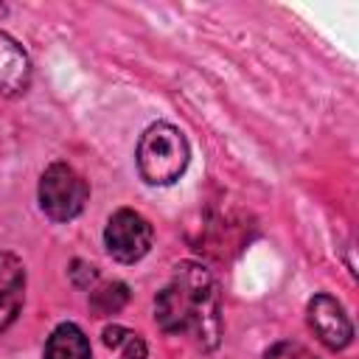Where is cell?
Masks as SVG:
<instances>
[{
  "label": "cell",
  "instance_id": "obj_4",
  "mask_svg": "<svg viewBox=\"0 0 359 359\" xmlns=\"http://www.w3.org/2000/svg\"><path fill=\"white\" fill-rule=\"evenodd\" d=\"M151 238H154V230H151L149 219L140 216L137 210H129V208L115 210L107 222V230H104L107 252L121 264L140 261L151 250Z\"/></svg>",
  "mask_w": 359,
  "mask_h": 359
},
{
  "label": "cell",
  "instance_id": "obj_11",
  "mask_svg": "<svg viewBox=\"0 0 359 359\" xmlns=\"http://www.w3.org/2000/svg\"><path fill=\"white\" fill-rule=\"evenodd\" d=\"M264 359H317L309 348H303V345H297V342H275L266 353H264Z\"/></svg>",
  "mask_w": 359,
  "mask_h": 359
},
{
  "label": "cell",
  "instance_id": "obj_9",
  "mask_svg": "<svg viewBox=\"0 0 359 359\" xmlns=\"http://www.w3.org/2000/svg\"><path fill=\"white\" fill-rule=\"evenodd\" d=\"M104 345L112 351V359H146V342L123 325H107Z\"/></svg>",
  "mask_w": 359,
  "mask_h": 359
},
{
  "label": "cell",
  "instance_id": "obj_10",
  "mask_svg": "<svg viewBox=\"0 0 359 359\" xmlns=\"http://www.w3.org/2000/svg\"><path fill=\"white\" fill-rule=\"evenodd\" d=\"M126 300H129V286L121 280H107L90 292V311L95 317H109V314L121 311L126 306Z\"/></svg>",
  "mask_w": 359,
  "mask_h": 359
},
{
  "label": "cell",
  "instance_id": "obj_7",
  "mask_svg": "<svg viewBox=\"0 0 359 359\" xmlns=\"http://www.w3.org/2000/svg\"><path fill=\"white\" fill-rule=\"evenodd\" d=\"M31 81V62L25 50L0 31V93L3 95H17L28 87Z\"/></svg>",
  "mask_w": 359,
  "mask_h": 359
},
{
  "label": "cell",
  "instance_id": "obj_3",
  "mask_svg": "<svg viewBox=\"0 0 359 359\" xmlns=\"http://www.w3.org/2000/svg\"><path fill=\"white\" fill-rule=\"evenodd\" d=\"M87 196H90V188L73 165L53 163L45 168V174L39 180V208L45 210L48 219H53V222L76 219L84 210Z\"/></svg>",
  "mask_w": 359,
  "mask_h": 359
},
{
  "label": "cell",
  "instance_id": "obj_6",
  "mask_svg": "<svg viewBox=\"0 0 359 359\" xmlns=\"http://www.w3.org/2000/svg\"><path fill=\"white\" fill-rule=\"evenodd\" d=\"M22 297H25V266L17 255L0 252V331H6L17 320L22 309Z\"/></svg>",
  "mask_w": 359,
  "mask_h": 359
},
{
  "label": "cell",
  "instance_id": "obj_8",
  "mask_svg": "<svg viewBox=\"0 0 359 359\" xmlns=\"http://www.w3.org/2000/svg\"><path fill=\"white\" fill-rule=\"evenodd\" d=\"M45 359H93V351L79 325L62 323L45 342Z\"/></svg>",
  "mask_w": 359,
  "mask_h": 359
},
{
  "label": "cell",
  "instance_id": "obj_5",
  "mask_svg": "<svg viewBox=\"0 0 359 359\" xmlns=\"http://www.w3.org/2000/svg\"><path fill=\"white\" fill-rule=\"evenodd\" d=\"M309 325L331 351H342L353 339V325L331 294H314L309 300Z\"/></svg>",
  "mask_w": 359,
  "mask_h": 359
},
{
  "label": "cell",
  "instance_id": "obj_2",
  "mask_svg": "<svg viewBox=\"0 0 359 359\" xmlns=\"http://www.w3.org/2000/svg\"><path fill=\"white\" fill-rule=\"evenodd\" d=\"M137 171L149 185H171L188 168V140L171 123H151L137 143Z\"/></svg>",
  "mask_w": 359,
  "mask_h": 359
},
{
  "label": "cell",
  "instance_id": "obj_1",
  "mask_svg": "<svg viewBox=\"0 0 359 359\" xmlns=\"http://www.w3.org/2000/svg\"><path fill=\"white\" fill-rule=\"evenodd\" d=\"M154 317L165 334L188 337L205 351L216 348L222 337V309L210 272L194 261L177 264L171 280L157 292Z\"/></svg>",
  "mask_w": 359,
  "mask_h": 359
}]
</instances>
